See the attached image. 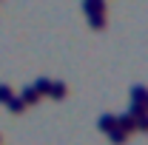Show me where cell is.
Returning a JSON list of instances; mask_svg holds the SVG:
<instances>
[{
	"mask_svg": "<svg viewBox=\"0 0 148 145\" xmlns=\"http://www.w3.org/2000/svg\"><path fill=\"white\" fill-rule=\"evenodd\" d=\"M34 91L40 94V97H49V91H51V80H46V77H40L34 83Z\"/></svg>",
	"mask_w": 148,
	"mask_h": 145,
	"instance_id": "obj_3",
	"label": "cell"
},
{
	"mask_svg": "<svg viewBox=\"0 0 148 145\" xmlns=\"http://www.w3.org/2000/svg\"><path fill=\"white\" fill-rule=\"evenodd\" d=\"M97 125L103 128V131H114V128H117V117H114V114H106V117H103V120H100V122H97Z\"/></svg>",
	"mask_w": 148,
	"mask_h": 145,
	"instance_id": "obj_5",
	"label": "cell"
},
{
	"mask_svg": "<svg viewBox=\"0 0 148 145\" xmlns=\"http://www.w3.org/2000/svg\"><path fill=\"white\" fill-rule=\"evenodd\" d=\"M12 97H14V94H12V88H9V85H0V103H9Z\"/></svg>",
	"mask_w": 148,
	"mask_h": 145,
	"instance_id": "obj_7",
	"label": "cell"
},
{
	"mask_svg": "<svg viewBox=\"0 0 148 145\" xmlns=\"http://www.w3.org/2000/svg\"><path fill=\"white\" fill-rule=\"evenodd\" d=\"M103 0H86V14H88V23L94 29H103L106 26V12H103Z\"/></svg>",
	"mask_w": 148,
	"mask_h": 145,
	"instance_id": "obj_1",
	"label": "cell"
},
{
	"mask_svg": "<svg viewBox=\"0 0 148 145\" xmlns=\"http://www.w3.org/2000/svg\"><path fill=\"white\" fill-rule=\"evenodd\" d=\"M66 94H69L66 83H51V91H49V97H54V100H63Z\"/></svg>",
	"mask_w": 148,
	"mask_h": 145,
	"instance_id": "obj_4",
	"label": "cell"
},
{
	"mask_svg": "<svg viewBox=\"0 0 148 145\" xmlns=\"http://www.w3.org/2000/svg\"><path fill=\"white\" fill-rule=\"evenodd\" d=\"M9 105H12V111H14V114H20V111L26 108V103H23L20 97H12V100H9Z\"/></svg>",
	"mask_w": 148,
	"mask_h": 145,
	"instance_id": "obj_6",
	"label": "cell"
},
{
	"mask_svg": "<svg viewBox=\"0 0 148 145\" xmlns=\"http://www.w3.org/2000/svg\"><path fill=\"white\" fill-rule=\"evenodd\" d=\"M20 100H23L26 105H34L37 100H40V94H37L34 85H32V88H23V91H20Z\"/></svg>",
	"mask_w": 148,
	"mask_h": 145,
	"instance_id": "obj_2",
	"label": "cell"
}]
</instances>
